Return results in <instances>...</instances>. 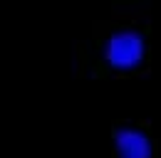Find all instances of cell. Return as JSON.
<instances>
[{
  "instance_id": "6da1fadb",
  "label": "cell",
  "mask_w": 161,
  "mask_h": 158,
  "mask_svg": "<svg viewBox=\"0 0 161 158\" xmlns=\"http://www.w3.org/2000/svg\"><path fill=\"white\" fill-rule=\"evenodd\" d=\"M154 25L146 5H121L89 30L82 62L92 74L139 77L151 67Z\"/></svg>"
},
{
  "instance_id": "7a4b0ae2",
  "label": "cell",
  "mask_w": 161,
  "mask_h": 158,
  "mask_svg": "<svg viewBox=\"0 0 161 158\" xmlns=\"http://www.w3.org/2000/svg\"><path fill=\"white\" fill-rule=\"evenodd\" d=\"M109 158H159L161 143L144 118H119L109 126Z\"/></svg>"
}]
</instances>
